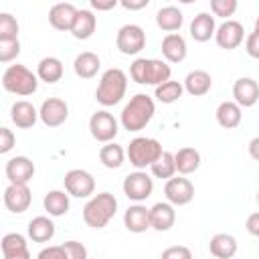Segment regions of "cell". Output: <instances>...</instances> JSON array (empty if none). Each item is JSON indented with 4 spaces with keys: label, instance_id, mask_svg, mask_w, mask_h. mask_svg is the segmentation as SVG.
Segmentation results:
<instances>
[{
    "label": "cell",
    "instance_id": "cell-17",
    "mask_svg": "<svg viewBox=\"0 0 259 259\" xmlns=\"http://www.w3.org/2000/svg\"><path fill=\"white\" fill-rule=\"evenodd\" d=\"M233 101L243 107H253L259 101V83L251 77H239L233 85Z\"/></svg>",
    "mask_w": 259,
    "mask_h": 259
},
{
    "label": "cell",
    "instance_id": "cell-11",
    "mask_svg": "<svg viewBox=\"0 0 259 259\" xmlns=\"http://www.w3.org/2000/svg\"><path fill=\"white\" fill-rule=\"evenodd\" d=\"M166 200L174 206H184L194 198V184L184 176H174L164 184Z\"/></svg>",
    "mask_w": 259,
    "mask_h": 259
},
{
    "label": "cell",
    "instance_id": "cell-33",
    "mask_svg": "<svg viewBox=\"0 0 259 259\" xmlns=\"http://www.w3.org/2000/svg\"><path fill=\"white\" fill-rule=\"evenodd\" d=\"M125 150L115 144V142H109V144H103L101 150H99V162L109 168V170H115V168H121L123 162H125Z\"/></svg>",
    "mask_w": 259,
    "mask_h": 259
},
{
    "label": "cell",
    "instance_id": "cell-43",
    "mask_svg": "<svg viewBox=\"0 0 259 259\" xmlns=\"http://www.w3.org/2000/svg\"><path fill=\"white\" fill-rule=\"evenodd\" d=\"M16 144V136L8 127H0V154H8Z\"/></svg>",
    "mask_w": 259,
    "mask_h": 259
},
{
    "label": "cell",
    "instance_id": "cell-8",
    "mask_svg": "<svg viewBox=\"0 0 259 259\" xmlns=\"http://www.w3.org/2000/svg\"><path fill=\"white\" fill-rule=\"evenodd\" d=\"M65 190L69 192V196L75 198H91L95 192V178L91 172L83 170V168H73L65 174L63 178Z\"/></svg>",
    "mask_w": 259,
    "mask_h": 259
},
{
    "label": "cell",
    "instance_id": "cell-45",
    "mask_svg": "<svg viewBox=\"0 0 259 259\" xmlns=\"http://www.w3.org/2000/svg\"><path fill=\"white\" fill-rule=\"evenodd\" d=\"M245 229H247L249 235H253V237L259 239V210H257V212H251V214L247 217V221H245Z\"/></svg>",
    "mask_w": 259,
    "mask_h": 259
},
{
    "label": "cell",
    "instance_id": "cell-39",
    "mask_svg": "<svg viewBox=\"0 0 259 259\" xmlns=\"http://www.w3.org/2000/svg\"><path fill=\"white\" fill-rule=\"evenodd\" d=\"M20 55V42L14 40H0V63H10Z\"/></svg>",
    "mask_w": 259,
    "mask_h": 259
},
{
    "label": "cell",
    "instance_id": "cell-9",
    "mask_svg": "<svg viewBox=\"0 0 259 259\" xmlns=\"http://www.w3.org/2000/svg\"><path fill=\"white\" fill-rule=\"evenodd\" d=\"M89 132H91L93 140H97L101 144H109L115 140V136L119 132V123L107 109H99L89 117Z\"/></svg>",
    "mask_w": 259,
    "mask_h": 259
},
{
    "label": "cell",
    "instance_id": "cell-14",
    "mask_svg": "<svg viewBox=\"0 0 259 259\" xmlns=\"http://www.w3.org/2000/svg\"><path fill=\"white\" fill-rule=\"evenodd\" d=\"M245 38V28L239 20H225L221 26H217L214 32V40L221 49L225 51H233L237 49Z\"/></svg>",
    "mask_w": 259,
    "mask_h": 259
},
{
    "label": "cell",
    "instance_id": "cell-7",
    "mask_svg": "<svg viewBox=\"0 0 259 259\" xmlns=\"http://www.w3.org/2000/svg\"><path fill=\"white\" fill-rule=\"evenodd\" d=\"M123 194L134 202H144L154 192V178L146 170H136L123 178Z\"/></svg>",
    "mask_w": 259,
    "mask_h": 259
},
{
    "label": "cell",
    "instance_id": "cell-12",
    "mask_svg": "<svg viewBox=\"0 0 259 259\" xmlns=\"http://www.w3.org/2000/svg\"><path fill=\"white\" fill-rule=\"evenodd\" d=\"M38 115H40V121L47 127H59L69 119V105H67L65 99L49 97L40 103Z\"/></svg>",
    "mask_w": 259,
    "mask_h": 259
},
{
    "label": "cell",
    "instance_id": "cell-32",
    "mask_svg": "<svg viewBox=\"0 0 259 259\" xmlns=\"http://www.w3.org/2000/svg\"><path fill=\"white\" fill-rule=\"evenodd\" d=\"M65 73V67H63V61L57 59V57H42L36 65V77L45 83H57L61 81Z\"/></svg>",
    "mask_w": 259,
    "mask_h": 259
},
{
    "label": "cell",
    "instance_id": "cell-48",
    "mask_svg": "<svg viewBox=\"0 0 259 259\" xmlns=\"http://www.w3.org/2000/svg\"><path fill=\"white\" fill-rule=\"evenodd\" d=\"M247 150H249V156H251L255 162H259V136H255V138L249 142Z\"/></svg>",
    "mask_w": 259,
    "mask_h": 259
},
{
    "label": "cell",
    "instance_id": "cell-23",
    "mask_svg": "<svg viewBox=\"0 0 259 259\" xmlns=\"http://www.w3.org/2000/svg\"><path fill=\"white\" fill-rule=\"evenodd\" d=\"M184 91L192 97H202L212 89V77L210 73L202 71V69H194L184 77Z\"/></svg>",
    "mask_w": 259,
    "mask_h": 259
},
{
    "label": "cell",
    "instance_id": "cell-36",
    "mask_svg": "<svg viewBox=\"0 0 259 259\" xmlns=\"http://www.w3.org/2000/svg\"><path fill=\"white\" fill-rule=\"evenodd\" d=\"M0 249H2V255H12L28 249V243H26V237L20 233H6L0 241Z\"/></svg>",
    "mask_w": 259,
    "mask_h": 259
},
{
    "label": "cell",
    "instance_id": "cell-38",
    "mask_svg": "<svg viewBox=\"0 0 259 259\" xmlns=\"http://www.w3.org/2000/svg\"><path fill=\"white\" fill-rule=\"evenodd\" d=\"M237 0H210V10H212V16H221V18H227V16H233L237 12Z\"/></svg>",
    "mask_w": 259,
    "mask_h": 259
},
{
    "label": "cell",
    "instance_id": "cell-25",
    "mask_svg": "<svg viewBox=\"0 0 259 259\" xmlns=\"http://www.w3.org/2000/svg\"><path fill=\"white\" fill-rule=\"evenodd\" d=\"M95 28H97V16L91 10L79 8L77 10V16H75V22L71 26V34L77 40H87V38L93 36Z\"/></svg>",
    "mask_w": 259,
    "mask_h": 259
},
{
    "label": "cell",
    "instance_id": "cell-31",
    "mask_svg": "<svg viewBox=\"0 0 259 259\" xmlns=\"http://www.w3.org/2000/svg\"><path fill=\"white\" fill-rule=\"evenodd\" d=\"M42 206L49 212V217H63L69 212L71 200L67 190H49L42 198Z\"/></svg>",
    "mask_w": 259,
    "mask_h": 259
},
{
    "label": "cell",
    "instance_id": "cell-16",
    "mask_svg": "<svg viewBox=\"0 0 259 259\" xmlns=\"http://www.w3.org/2000/svg\"><path fill=\"white\" fill-rule=\"evenodd\" d=\"M123 227L130 233H146L148 229H152V219H150V208L144 206L142 202H136L132 206H127V210L123 212Z\"/></svg>",
    "mask_w": 259,
    "mask_h": 259
},
{
    "label": "cell",
    "instance_id": "cell-13",
    "mask_svg": "<svg viewBox=\"0 0 259 259\" xmlns=\"http://www.w3.org/2000/svg\"><path fill=\"white\" fill-rule=\"evenodd\" d=\"M6 178L10 184H28L36 172L34 162L28 156H14L6 162Z\"/></svg>",
    "mask_w": 259,
    "mask_h": 259
},
{
    "label": "cell",
    "instance_id": "cell-35",
    "mask_svg": "<svg viewBox=\"0 0 259 259\" xmlns=\"http://www.w3.org/2000/svg\"><path fill=\"white\" fill-rule=\"evenodd\" d=\"M152 176L154 178H162V180H170L176 174V162H174V154L172 152H162V156L150 166Z\"/></svg>",
    "mask_w": 259,
    "mask_h": 259
},
{
    "label": "cell",
    "instance_id": "cell-40",
    "mask_svg": "<svg viewBox=\"0 0 259 259\" xmlns=\"http://www.w3.org/2000/svg\"><path fill=\"white\" fill-rule=\"evenodd\" d=\"M63 249L67 253V259H87V247L79 241H65Z\"/></svg>",
    "mask_w": 259,
    "mask_h": 259
},
{
    "label": "cell",
    "instance_id": "cell-37",
    "mask_svg": "<svg viewBox=\"0 0 259 259\" xmlns=\"http://www.w3.org/2000/svg\"><path fill=\"white\" fill-rule=\"evenodd\" d=\"M18 38V20L10 12H0V40Z\"/></svg>",
    "mask_w": 259,
    "mask_h": 259
},
{
    "label": "cell",
    "instance_id": "cell-50",
    "mask_svg": "<svg viewBox=\"0 0 259 259\" xmlns=\"http://www.w3.org/2000/svg\"><path fill=\"white\" fill-rule=\"evenodd\" d=\"M253 30H255V32H259V16L255 18V26H253Z\"/></svg>",
    "mask_w": 259,
    "mask_h": 259
},
{
    "label": "cell",
    "instance_id": "cell-28",
    "mask_svg": "<svg viewBox=\"0 0 259 259\" xmlns=\"http://www.w3.org/2000/svg\"><path fill=\"white\" fill-rule=\"evenodd\" d=\"M214 115H217V123H219L221 127H225V130H235V127L241 125L243 109H241L235 101H223V103H219Z\"/></svg>",
    "mask_w": 259,
    "mask_h": 259
},
{
    "label": "cell",
    "instance_id": "cell-18",
    "mask_svg": "<svg viewBox=\"0 0 259 259\" xmlns=\"http://www.w3.org/2000/svg\"><path fill=\"white\" fill-rule=\"evenodd\" d=\"M77 6L71 4V2H59L55 6H51L49 10V22L53 28L57 30H69L71 32V26L75 22V16H77Z\"/></svg>",
    "mask_w": 259,
    "mask_h": 259
},
{
    "label": "cell",
    "instance_id": "cell-34",
    "mask_svg": "<svg viewBox=\"0 0 259 259\" xmlns=\"http://www.w3.org/2000/svg\"><path fill=\"white\" fill-rule=\"evenodd\" d=\"M182 93H184V85L180 83V81H166V83H162V85H158L156 87V91H154V97L160 101V103H166V105H170V103H176L180 97H182Z\"/></svg>",
    "mask_w": 259,
    "mask_h": 259
},
{
    "label": "cell",
    "instance_id": "cell-41",
    "mask_svg": "<svg viewBox=\"0 0 259 259\" xmlns=\"http://www.w3.org/2000/svg\"><path fill=\"white\" fill-rule=\"evenodd\" d=\"M160 259H192V251L186 245H172L162 251Z\"/></svg>",
    "mask_w": 259,
    "mask_h": 259
},
{
    "label": "cell",
    "instance_id": "cell-24",
    "mask_svg": "<svg viewBox=\"0 0 259 259\" xmlns=\"http://www.w3.org/2000/svg\"><path fill=\"white\" fill-rule=\"evenodd\" d=\"M217 32V22H214V16L208 14V12H198L192 22H190V36L196 40V42H206L214 36Z\"/></svg>",
    "mask_w": 259,
    "mask_h": 259
},
{
    "label": "cell",
    "instance_id": "cell-26",
    "mask_svg": "<svg viewBox=\"0 0 259 259\" xmlns=\"http://www.w3.org/2000/svg\"><path fill=\"white\" fill-rule=\"evenodd\" d=\"M55 231H57L55 229V223L49 217H45V214L30 219V223L26 227V235L34 243H49L55 237Z\"/></svg>",
    "mask_w": 259,
    "mask_h": 259
},
{
    "label": "cell",
    "instance_id": "cell-21",
    "mask_svg": "<svg viewBox=\"0 0 259 259\" xmlns=\"http://www.w3.org/2000/svg\"><path fill=\"white\" fill-rule=\"evenodd\" d=\"M239 249V243L229 233H217L208 241V251L214 259H233Z\"/></svg>",
    "mask_w": 259,
    "mask_h": 259
},
{
    "label": "cell",
    "instance_id": "cell-6",
    "mask_svg": "<svg viewBox=\"0 0 259 259\" xmlns=\"http://www.w3.org/2000/svg\"><path fill=\"white\" fill-rule=\"evenodd\" d=\"M162 144L156 140V138H146V136H140V138H134L125 150L127 154V160L130 164L136 168V170H146L150 168L160 156H162Z\"/></svg>",
    "mask_w": 259,
    "mask_h": 259
},
{
    "label": "cell",
    "instance_id": "cell-1",
    "mask_svg": "<svg viewBox=\"0 0 259 259\" xmlns=\"http://www.w3.org/2000/svg\"><path fill=\"white\" fill-rule=\"evenodd\" d=\"M156 113V103L150 95L146 93H136L121 109L119 113V121H121V127L127 130V132H140L144 130L152 117Z\"/></svg>",
    "mask_w": 259,
    "mask_h": 259
},
{
    "label": "cell",
    "instance_id": "cell-20",
    "mask_svg": "<svg viewBox=\"0 0 259 259\" xmlns=\"http://www.w3.org/2000/svg\"><path fill=\"white\" fill-rule=\"evenodd\" d=\"M150 219H152V229L154 231H170L176 223V210H174V204H170L168 200L164 202H156L152 208H150Z\"/></svg>",
    "mask_w": 259,
    "mask_h": 259
},
{
    "label": "cell",
    "instance_id": "cell-46",
    "mask_svg": "<svg viewBox=\"0 0 259 259\" xmlns=\"http://www.w3.org/2000/svg\"><path fill=\"white\" fill-rule=\"evenodd\" d=\"M117 4H119L117 0H105V2H103V0H91V8L97 10V12H99V10H111V8H115Z\"/></svg>",
    "mask_w": 259,
    "mask_h": 259
},
{
    "label": "cell",
    "instance_id": "cell-4",
    "mask_svg": "<svg viewBox=\"0 0 259 259\" xmlns=\"http://www.w3.org/2000/svg\"><path fill=\"white\" fill-rule=\"evenodd\" d=\"M117 212V198L111 192L93 194L83 206V221L91 229H103Z\"/></svg>",
    "mask_w": 259,
    "mask_h": 259
},
{
    "label": "cell",
    "instance_id": "cell-10",
    "mask_svg": "<svg viewBox=\"0 0 259 259\" xmlns=\"http://www.w3.org/2000/svg\"><path fill=\"white\" fill-rule=\"evenodd\" d=\"M115 47L121 55H138L146 49V32L140 24H123L117 30Z\"/></svg>",
    "mask_w": 259,
    "mask_h": 259
},
{
    "label": "cell",
    "instance_id": "cell-3",
    "mask_svg": "<svg viewBox=\"0 0 259 259\" xmlns=\"http://www.w3.org/2000/svg\"><path fill=\"white\" fill-rule=\"evenodd\" d=\"M170 75H172V69L162 59H144V57H140L130 65V77L138 85L158 87V85L170 81Z\"/></svg>",
    "mask_w": 259,
    "mask_h": 259
},
{
    "label": "cell",
    "instance_id": "cell-19",
    "mask_svg": "<svg viewBox=\"0 0 259 259\" xmlns=\"http://www.w3.org/2000/svg\"><path fill=\"white\" fill-rule=\"evenodd\" d=\"M10 119H12V123L16 127L28 130V127H32L36 123V119H40V115H38V109L30 101L20 99V101H14L12 103V107H10Z\"/></svg>",
    "mask_w": 259,
    "mask_h": 259
},
{
    "label": "cell",
    "instance_id": "cell-49",
    "mask_svg": "<svg viewBox=\"0 0 259 259\" xmlns=\"http://www.w3.org/2000/svg\"><path fill=\"white\" fill-rule=\"evenodd\" d=\"M2 259H32V257H30V251L24 249V251H18V253H12V255H2Z\"/></svg>",
    "mask_w": 259,
    "mask_h": 259
},
{
    "label": "cell",
    "instance_id": "cell-42",
    "mask_svg": "<svg viewBox=\"0 0 259 259\" xmlns=\"http://www.w3.org/2000/svg\"><path fill=\"white\" fill-rule=\"evenodd\" d=\"M36 259H67V253L63 249V245H49L38 251Z\"/></svg>",
    "mask_w": 259,
    "mask_h": 259
},
{
    "label": "cell",
    "instance_id": "cell-15",
    "mask_svg": "<svg viewBox=\"0 0 259 259\" xmlns=\"http://www.w3.org/2000/svg\"><path fill=\"white\" fill-rule=\"evenodd\" d=\"M32 202V194L28 184H8L4 190V206L14 212V214H22L24 210H28Z\"/></svg>",
    "mask_w": 259,
    "mask_h": 259
},
{
    "label": "cell",
    "instance_id": "cell-2",
    "mask_svg": "<svg viewBox=\"0 0 259 259\" xmlns=\"http://www.w3.org/2000/svg\"><path fill=\"white\" fill-rule=\"evenodd\" d=\"M125 91H127V75L121 69L111 67L103 71L95 89V99L103 107H113L125 97Z\"/></svg>",
    "mask_w": 259,
    "mask_h": 259
},
{
    "label": "cell",
    "instance_id": "cell-44",
    "mask_svg": "<svg viewBox=\"0 0 259 259\" xmlns=\"http://www.w3.org/2000/svg\"><path fill=\"white\" fill-rule=\"evenodd\" d=\"M245 51L251 59H259V32H249L245 36Z\"/></svg>",
    "mask_w": 259,
    "mask_h": 259
},
{
    "label": "cell",
    "instance_id": "cell-47",
    "mask_svg": "<svg viewBox=\"0 0 259 259\" xmlns=\"http://www.w3.org/2000/svg\"><path fill=\"white\" fill-rule=\"evenodd\" d=\"M119 4L125 10H142V8H146L150 4V0H121Z\"/></svg>",
    "mask_w": 259,
    "mask_h": 259
},
{
    "label": "cell",
    "instance_id": "cell-5",
    "mask_svg": "<svg viewBox=\"0 0 259 259\" xmlns=\"http://www.w3.org/2000/svg\"><path fill=\"white\" fill-rule=\"evenodd\" d=\"M2 87L12 93V95H20V97H28L32 93H36L38 89V77L24 65H10L6 67V71L2 73Z\"/></svg>",
    "mask_w": 259,
    "mask_h": 259
},
{
    "label": "cell",
    "instance_id": "cell-27",
    "mask_svg": "<svg viewBox=\"0 0 259 259\" xmlns=\"http://www.w3.org/2000/svg\"><path fill=\"white\" fill-rule=\"evenodd\" d=\"M99 69H101V59L91 51L79 53L73 61V71L81 79H93L99 73Z\"/></svg>",
    "mask_w": 259,
    "mask_h": 259
},
{
    "label": "cell",
    "instance_id": "cell-22",
    "mask_svg": "<svg viewBox=\"0 0 259 259\" xmlns=\"http://www.w3.org/2000/svg\"><path fill=\"white\" fill-rule=\"evenodd\" d=\"M186 53H188V47L182 34L174 32L162 38V57L166 59V63H182L186 59Z\"/></svg>",
    "mask_w": 259,
    "mask_h": 259
},
{
    "label": "cell",
    "instance_id": "cell-29",
    "mask_svg": "<svg viewBox=\"0 0 259 259\" xmlns=\"http://www.w3.org/2000/svg\"><path fill=\"white\" fill-rule=\"evenodd\" d=\"M174 162H176V172L180 176H188V174H194L198 168H200V152L196 148H180L176 154H174Z\"/></svg>",
    "mask_w": 259,
    "mask_h": 259
},
{
    "label": "cell",
    "instance_id": "cell-51",
    "mask_svg": "<svg viewBox=\"0 0 259 259\" xmlns=\"http://www.w3.org/2000/svg\"><path fill=\"white\" fill-rule=\"evenodd\" d=\"M255 198H257V204H259V188H257V196Z\"/></svg>",
    "mask_w": 259,
    "mask_h": 259
},
{
    "label": "cell",
    "instance_id": "cell-30",
    "mask_svg": "<svg viewBox=\"0 0 259 259\" xmlns=\"http://www.w3.org/2000/svg\"><path fill=\"white\" fill-rule=\"evenodd\" d=\"M182 22H184V16H182V10L178 6H164L156 12L158 28H162L168 34H174L176 30H180Z\"/></svg>",
    "mask_w": 259,
    "mask_h": 259
}]
</instances>
